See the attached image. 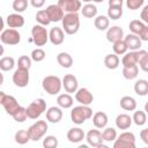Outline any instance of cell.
I'll return each instance as SVG.
<instances>
[{"label":"cell","instance_id":"obj_1","mask_svg":"<svg viewBox=\"0 0 148 148\" xmlns=\"http://www.w3.org/2000/svg\"><path fill=\"white\" fill-rule=\"evenodd\" d=\"M92 117V110L89 105H77L74 106L71 111V120L76 124V125H81L83 124L86 120L90 119Z\"/></svg>","mask_w":148,"mask_h":148},{"label":"cell","instance_id":"obj_2","mask_svg":"<svg viewBox=\"0 0 148 148\" xmlns=\"http://www.w3.org/2000/svg\"><path fill=\"white\" fill-rule=\"evenodd\" d=\"M62 29L67 35H75L80 29V17L77 13H66L61 20Z\"/></svg>","mask_w":148,"mask_h":148},{"label":"cell","instance_id":"obj_3","mask_svg":"<svg viewBox=\"0 0 148 148\" xmlns=\"http://www.w3.org/2000/svg\"><path fill=\"white\" fill-rule=\"evenodd\" d=\"M42 87L49 95H58L62 88V80L56 75H47L43 79Z\"/></svg>","mask_w":148,"mask_h":148},{"label":"cell","instance_id":"obj_4","mask_svg":"<svg viewBox=\"0 0 148 148\" xmlns=\"http://www.w3.org/2000/svg\"><path fill=\"white\" fill-rule=\"evenodd\" d=\"M31 40L37 46H44L50 40L46 28L42 24H35L31 29Z\"/></svg>","mask_w":148,"mask_h":148},{"label":"cell","instance_id":"obj_5","mask_svg":"<svg viewBox=\"0 0 148 148\" xmlns=\"http://www.w3.org/2000/svg\"><path fill=\"white\" fill-rule=\"evenodd\" d=\"M45 111H46V102L43 98L35 99L27 108L28 118H30V119H37V118H39Z\"/></svg>","mask_w":148,"mask_h":148},{"label":"cell","instance_id":"obj_6","mask_svg":"<svg viewBox=\"0 0 148 148\" xmlns=\"http://www.w3.org/2000/svg\"><path fill=\"white\" fill-rule=\"evenodd\" d=\"M49 130V125L45 120H37L36 123H34L29 128V133H30V136H31V140L32 141H38L40 140L47 132Z\"/></svg>","mask_w":148,"mask_h":148},{"label":"cell","instance_id":"obj_7","mask_svg":"<svg viewBox=\"0 0 148 148\" xmlns=\"http://www.w3.org/2000/svg\"><path fill=\"white\" fill-rule=\"evenodd\" d=\"M0 40L2 44H6V45H17L21 42V35L16 29L9 28L6 30H2L0 35Z\"/></svg>","mask_w":148,"mask_h":148},{"label":"cell","instance_id":"obj_8","mask_svg":"<svg viewBox=\"0 0 148 148\" xmlns=\"http://www.w3.org/2000/svg\"><path fill=\"white\" fill-rule=\"evenodd\" d=\"M0 104L3 106L6 113H8L9 116H12L17 110V108L20 106L14 96L7 95L3 91H0Z\"/></svg>","mask_w":148,"mask_h":148},{"label":"cell","instance_id":"obj_9","mask_svg":"<svg viewBox=\"0 0 148 148\" xmlns=\"http://www.w3.org/2000/svg\"><path fill=\"white\" fill-rule=\"evenodd\" d=\"M13 83L18 87V88H24L28 86L29 80H30V75H29V69L25 68H20L17 67V69L14 72L13 74Z\"/></svg>","mask_w":148,"mask_h":148},{"label":"cell","instance_id":"obj_10","mask_svg":"<svg viewBox=\"0 0 148 148\" xmlns=\"http://www.w3.org/2000/svg\"><path fill=\"white\" fill-rule=\"evenodd\" d=\"M86 140L88 142L89 146L91 147H96V148H103L105 147L103 145V135H102V132L98 131V130H89L88 133L86 134Z\"/></svg>","mask_w":148,"mask_h":148},{"label":"cell","instance_id":"obj_11","mask_svg":"<svg viewBox=\"0 0 148 148\" xmlns=\"http://www.w3.org/2000/svg\"><path fill=\"white\" fill-rule=\"evenodd\" d=\"M57 3L65 13H77L82 8L81 0H58Z\"/></svg>","mask_w":148,"mask_h":148},{"label":"cell","instance_id":"obj_12","mask_svg":"<svg viewBox=\"0 0 148 148\" xmlns=\"http://www.w3.org/2000/svg\"><path fill=\"white\" fill-rule=\"evenodd\" d=\"M62 88H64L65 91L68 92V94L76 92V90L79 89L77 79H76L73 74H66V75L62 77Z\"/></svg>","mask_w":148,"mask_h":148},{"label":"cell","instance_id":"obj_13","mask_svg":"<svg viewBox=\"0 0 148 148\" xmlns=\"http://www.w3.org/2000/svg\"><path fill=\"white\" fill-rule=\"evenodd\" d=\"M46 12L49 14V17L51 22H59L64 18L65 12L61 9V7L58 3H52L46 7Z\"/></svg>","mask_w":148,"mask_h":148},{"label":"cell","instance_id":"obj_14","mask_svg":"<svg viewBox=\"0 0 148 148\" xmlns=\"http://www.w3.org/2000/svg\"><path fill=\"white\" fill-rule=\"evenodd\" d=\"M75 99L82 105H90L94 101L92 94L87 88H80L75 92Z\"/></svg>","mask_w":148,"mask_h":148},{"label":"cell","instance_id":"obj_15","mask_svg":"<svg viewBox=\"0 0 148 148\" xmlns=\"http://www.w3.org/2000/svg\"><path fill=\"white\" fill-rule=\"evenodd\" d=\"M49 38H50V42L53 44V45H60L64 43L65 40V31L62 28H59V27H54L50 30L49 32Z\"/></svg>","mask_w":148,"mask_h":148},{"label":"cell","instance_id":"obj_16","mask_svg":"<svg viewBox=\"0 0 148 148\" xmlns=\"http://www.w3.org/2000/svg\"><path fill=\"white\" fill-rule=\"evenodd\" d=\"M124 40H125V43H126V45H127V47H128L130 51H138V50L141 49L142 40L135 34H132V32L128 34L127 36L124 37Z\"/></svg>","mask_w":148,"mask_h":148},{"label":"cell","instance_id":"obj_17","mask_svg":"<svg viewBox=\"0 0 148 148\" xmlns=\"http://www.w3.org/2000/svg\"><path fill=\"white\" fill-rule=\"evenodd\" d=\"M106 39H108V42H110L112 44L114 42L124 39V31H123V29L120 27H118V25H113V27L109 28L106 30Z\"/></svg>","mask_w":148,"mask_h":148},{"label":"cell","instance_id":"obj_18","mask_svg":"<svg viewBox=\"0 0 148 148\" xmlns=\"http://www.w3.org/2000/svg\"><path fill=\"white\" fill-rule=\"evenodd\" d=\"M62 119V110L60 106H51L46 110V120L52 124H57Z\"/></svg>","mask_w":148,"mask_h":148},{"label":"cell","instance_id":"obj_19","mask_svg":"<svg viewBox=\"0 0 148 148\" xmlns=\"http://www.w3.org/2000/svg\"><path fill=\"white\" fill-rule=\"evenodd\" d=\"M6 23L9 28H13V29L22 28L24 25V17L20 13H13L6 17Z\"/></svg>","mask_w":148,"mask_h":148},{"label":"cell","instance_id":"obj_20","mask_svg":"<svg viewBox=\"0 0 148 148\" xmlns=\"http://www.w3.org/2000/svg\"><path fill=\"white\" fill-rule=\"evenodd\" d=\"M86 138V134L80 127H72L67 132V139L72 143H79Z\"/></svg>","mask_w":148,"mask_h":148},{"label":"cell","instance_id":"obj_21","mask_svg":"<svg viewBox=\"0 0 148 148\" xmlns=\"http://www.w3.org/2000/svg\"><path fill=\"white\" fill-rule=\"evenodd\" d=\"M116 126L119 130H128L133 123V119L131 116L126 114V113H120L116 117Z\"/></svg>","mask_w":148,"mask_h":148},{"label":"cell","instance_id":"obj_22","mask_svg":"<svg viewBox=\"0 0 148 148\" xmlns=\"http://www.w3.org/2000/svg\"><path fill=\"white\" fill-rule=\"evenodd\" d=\"M108 121H109V119H108V116H106L105 112L97 111L92 116V124H94V126L96 128H104V127H106Z\"/></svg>","mask_w":148,"mask_h":148},{"label":"cell","instance_id":"obj_23","mask_svg":"<svg viewBox=\"0 0 148 148\" xmlns=\"http://www.w3.org/2000/svg\"><path fill=\"white\" fill-rule=\"evenodd\" d=\"M57 104L58 106H60L61 109H69L73 106L74 104V99L71 96V94L66 92V94H60L57 97Z\"/></svg>","mask_w":148,"mask_h":148},{"label":"cell","instance_id":"obj_24","mask_svg":"<svg viewBox=\"0 0 148 148\" xmlns=\"http://www.w3.org/2000/svg\"><path fill=\"white\" fill-rule=\"evenodd\" d=\"M120 108L125 111H134L136 110V101L132 96H123L120 98Z\"/></svg>","mask_w":148,"mask_h":148},{"label":"cell","instance_id":"obj_25","mask_svg":"<svg viewBox=\"0 0 148 148\" xmlns=\"http://www.w3.org/2000/svg\"><path fill=\"white\" fill-rule=\"evenodd\" d=\"M109 24H110V18L108 16H105V15H98L94 20V25L99 31L108 30L109 29Z\"/></svg>","mask_w":148,"mask_h":148},{"label":"cell","instance_id":"obj_26","mask_svg":"<svg viewBox=\"0 0 148 148\" xmlns=\"http://www.w3.org/2000/svg\"><path fill=\"white\" fill-rule=\"evenodd\" d=\"M57 61H58V64H59L61 67H64V68H71L72 65H73V58H72V56H71L69 53H67V52H60V53H58V56H57Z\"/></svg>","mask_w":148,"mask_h":148},{"label":"cell","instance_id":"obj_27","mask_svg":"<svg viewBox=\"0 0 148 148\" xmlns=\"http://www.w3.org/2000/svg\"><path fill=\"white\" fill-rule=\"evenodd\" d=\"M119 57L116 54V53H110V54H106L105 58H104V65L106 68L109 69H116L118 66H119Z\"/></svg>","mask_w":148,"mask_h":148},{"label":"cell","instance_id":"obj_28","mask_svg":"<svg viewBox=\"0 0 148 148\" xmlns=\"http://www.w3.org/2000/svg\"><path fill=\"white\" fill-rule=\"evenodd\" d=\"M134 91L139 96H146L148 94V81L145 79H139L134 83Z\"/></svg>","mask_w":148,"mask_h":148},{"label":"cell","instance_id":"obj_29","mask_svg":"<svg viewBox=\"0 0 148 148\" xmlns=\"http://www.w3.org/2000/svg\"><path fill=\"white\" fill-rule=\"evenodd\" d=\"M121 64L124 67L132 66V65H138V57H136V51H130L126 52L121 59Z\"/></svg>","mask_w":148,"mask_h":148},{"label":"cell","instance_id":"obj_30","mask_svg":"<svg viewBox=\"0 0 148 148\" xmlns=\"http://www.w3.org/2000/svg\"><path fill=\"white\" fill-rule=\"evenodd\" d=\"M15 142L18 143V145H25L28 143L30 140H31V136H30V133L28 130H18L16 133H15Z\"/></svg>","mask_w":148,"mask_h":148},{"label":"cell","instance_id":"obj_31","mask_svg":"<svg viewBox=\"0 0 148 148\" xmlns=\"http://www.w3.org/2000/svg\"><path fill=\"white\" fill-rule=\"evenodd\" d=\"M139 74V67L138 65H132L123 68V76L126 80H134Z\"/></svg>","mask_w":148,"mask_h":148},{"label":"cell","instance_id":"obj_32","mask_svg":"<svg viewBox=\"0 0 148 148\" xmlns=\"http://www.w3.org/2000/svg\"><path fill=\"white\" fill-rule=\"evenodd\" d=\"M81 14L87 17V18H92V17H96L97 15V7L92 3H86L82 8H81Z\"/></svg>","mask_w":148,"mask_h":148},{"label":"cell","instance_id":"obj_33","mask_svg":"<svg viewBox=\"0 0 148 148\" xmlns=\"http://www.w3.org/2000/svg\"><path fill=\"white\" fill-rule=\"evenodd\" d=\"M146 27V23L141 20H132L128 24V29L132 34H135V35H140L141 31L143 30V28Z\"/></svg>","mask_w":148,"mask_h":148},{"label":"cell","instance_id":"obj_34","mask_svg":"<svg viewBox=\"0 0 148 148\" xmlns=\"http://www.w3.org/2000/svg\"><path fill=\"white\" fill-rule=\"evenodd\" d=\"M15 66V59L13 57H2L0 59V69L2 72L12 71Z\"/></svg>","mask_w":148,"mask_h":148},{"label":"cell","instance_id":"obj_35","mask_svg":"<svg viewBox=\"0 0 148 148\" xmlns=\"http://www.w3.org/2000/svg\"><path fill=\"white\" fill-rule=\"evenodd\" d=\"M132 119H133V123L135 125L143 126L146 124V121H147V113H146V111H141V110L135 111L134 110V113H133Z\"/></svg>","mask_w":148,"mask_h":148},{"label":"cell","instance_id":"obj_36","mask_svg":"<svg viewBox=\"0 0 148 148\" xmlns=\"http://www.w3.org/2000/svg\"><path fill=\"white\" fill-rule=\"evenodd\" d=\"M123 16V6H109L108 17L111 20H119Z\"/></svg>","mask_w":148,"mask_h":148},{"label":"cell","instance_id":"obj_37","mask_svg":"<svg viewBox=\"0 0 148 148\" xmlns=\"http://www.w3.org/2000/svg\"><path fill=\"white\" fill-rule=\"evenodd\" d=\"M35 18H36V21H37L38 24H42L44 27H46V25H49L51 23V20L49 17V14H47L46 9L38 10L37 14H36V16H35Z\"/></svg>","mask_w":148,"mask_h":148},{"label":"cell","instance_id":"obj_38","mask_svg":"<svg viewBox=\"0 0 148 148\" xmlns=\"http://www.w3.org/2000/svg\"><path fill=\"white\" fill-rule=\"evenodd\" d=\"M13 119L16 121V123H23L24 120H27L28 118V113H27V108H23V106H18L17 110L12 114Z\"/></svg>","mask_w":148,"mask_h":148},{"label":"cell","instance_id":"obj_39","mask_svg":"<svg viewBox=\"0 0 148 148\" xmlns=\"http://www.w3.org/2000/svg\"><path fill=\"white\" fill-rule=\"evenodd\" d=\"M102 135L105 142H113L117 139V131L113 127H104Z\"/></svg>","mask_w":148,"mask_h":148},{"label":"cell","instance_id":"obj_40","mask_svg":"<svg viewBox=\"0 0 148 148\" xmlns=\"http://www.w3.org/2000/svg\"><path fill=\"white\" fill-rule=\"evenodd\" d=\"M112 49H113V53H116L117 56H123L128 50V47H127V45H126V43H125L124 39L118 40V42H114Z\"/></svg>","mask_w":148,"mask_h":148},{"label":"cell","instance_id":"obj_41","mask_svg":"<svg viewBox=\"0 0 148 148\" xmlns=\"http://www.w3.org/2000/svg\"><path fill=\"white\" fill-rule=\"evenodd\" d=\"M30 57H31V59H32L34 61H36V62H40V61H43V60L45 59L46 53H45V51H44L43 49L37 47V49H35V50L31 51Z\"/></svg>","mask_w":148,"mask_h":148},{"label":"cell","instance_id":"obj_42","mask_svg":"<svg viewBox=\"0 0 148 148\" xmlns=\"http://www.w3.org/2000/svg\"><path fill=\"white\" fill-rule=\"evenodd\" d=\"M15 13H23L28 8V0H14L12 5Z\"/></svg>","mask_w":148,"mask_h":148},{"label":"cell","instance_id":"obj_43","mask_svg":"<svg viewBox=\"0 0 148 148\" xmlns=\"http://www.w3.org/2000/svg\"><path fill=\"white\" fill-rule=\"evenodd\" d=\"M58 143V138L54 135H46L43 140V146L45 148H57Z\"/></svg>","mask_w":148,"mask_h":148},{"label":"cell","instance_id":"obj_44","mask_svg":"<svg viewBox=\"0 0 148 148\" xmlns=\"http://www.w3.org/2000/svg\"><path fill=\"white\" fill-rule=\"evenodd\" d=\"M31 57H28V56H21L17 60V67L20 68H25V69H30L31 67Z\"/></svg>","mask_w":148,"mask_h":148},{"label":"cell","instance_id":"obj_45","mask_svg":"<svg viewBox=\"0 0 148 148\" xmlns=\"http://www.w3.org/2000/svg\"><path fill=\"white\" fill-rule=\"evenodd\" d=\"M113 148H135V143L117 138L113 141Z\"/></svg>","mask_w":148,"mask_h":148},{"label":"cell","instance_id":"obj_46","mask_svg":"<svg viewBox=\"0 0 148 148\" xmlns=\"http://www.w3.org/2000/svg\"><path fill=\"white\" fill-rule=\"evenodd\" d=\"M145 0H126V7L131 10H136L143 6Z\"/></svg>","mask_w":148,"mask_h":148},{"label":"cell","instance_id":"obj_47","mask_svg":"<svg viewBox=\"0 0 148 148\" xmlns=\"http://www.w3.org/2000/svg\"><path fill=\"white\" fill-rule=\"evenodd\" d=\"M119 139H123V140H126L128 142H133L135 143V135L132 133V132H123L119 136H117Z\"/></svg>","mask_w":148,"mask_h":148},{"label":"cell","instance_id":"obj_48","mask_svg":"<svg viewBox=\"0 0 148 148\" xmlns=\"http://www.w3.org/2000/svg\"><path fill=\"white\" fill-rule=\"evenodd\" d=\"M139 66H140V68L143 71V72H146V73H148V54H146L140 61H139V64H138Z\"/></svg>","mask_w":148,"mask_h":148},{"label":"cell","instance_id":"obj_49","mask_svg":"<svg viewBox=\"0 0 148 148\" xmlns=\"http://www.w3.org/2000/svg\"><path fill=\"white\" fill-rule=\"evenodd\" d=\"M140 18H141V21H143L146 24H148V5L142 8V10H141V13H140Z\"/></svg>","mask_w":148,"mask_h":148},{"label":"cell","instance_id":"obj_50","mask_svg":"<svg viewBox=\"0 0 148 148\" xmlns=\"http://www.w3.org/2000/svg\"><path fill=\"white\" fill-rule=\"evenodd\" d=\"M139 37L141 38L142 42H148V24H146V27L143 28V30L141 31Z\"/></svg>","mask_w":148,"mask_h":148},{"label":"cell","instance_id":"obj_51","mask_svg":"<svg viewBox=\"0 0 148 148\" xmlns=\"http://www.w3.org/2000/svg\"><path fill=\"white\" fill-rule=\"evenodd\" d=\"M30 3L34 8H42L45 5V0H30Z\"/></svg>","mask_w":148,"mask_h":148},{"label":"cell","instance_id":"obj_52","mask_svg":"<svg viewBox=\"0 0 148 148\" xmlns=\"http://www.w3.org/2000/svg\"><path fill=\"white\" fill-rule=\"evenodd\" d=\"M140 138L143 141V143H146L148 146V128H145L140 132Z\"/></svg>","mask_w":148,"mask_h":148},{"label":"cell","instance_id":"obj_53","mask_svg":"<svg viewBox=\"0 0 148 148\" xmlns=\"http://www.w3.org/2000/svg\"><path fill=\"white\" fill-rule=\"evenodd\" d=\"M124 0H109V6H123Z\"/></svg>","mask_w":148,"mask_h":148},{"label":"cell","instance_id":"obj_54","mask_svg":"<svg viewBox=\"0 0 148 148\" xmlns=\"http://www.w3.org/2000/svg\"><path fill=\"white\" fill-rule=\"evenodd\" d=\"M145 111L148 114V102H146V104H145Z\"/></svg>","mask_w":148,"mask_h":148},{"label":"cell","instance_id":"obj_55","mask_svg":"<svg viewBox=\"0 0 148 148\" xmlns=\"http://www.w3.org/2000/svg\"><path fill=\"white\" fill-rule=\"evenodd\" d=\"M92 2H96V3H99V2H103L104 0H91Z\"/></svg>","mask_w":148,"mask_h":148},{"label":"cell","instance_id":"obj_56","mask_svg":"<svg viewBox=\"0 0 148 148\" xmlns=\"http://www.w3.org/2000/svg\"><path fill=\"white\" fill-rule=\"evenodd\" d=\"M81 1H82V2H86V3H89L91 0H81Z\"/></svg>","mask_w":148,"mask_h":148}]
</instances>
